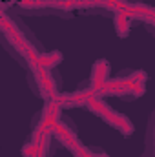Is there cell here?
I'll use <instances>...</instances> for the list:
<instances>
[{
	"instance_id": "obj_1",
	"label": "cell",
	"mask_w": 155,
	"mask_h": 157,
	"mask_svg": "<svg viewBox=\"0 0 155 157\" xmlns=\"http://www.w3.org/2000/svg\"><path fill=\"white\" fill-rule=\"evenodd\" d=\"M110 64L108 60H97L91 70L89 88L95 95H112V97H141L146 90V73L133 71L128 77L108 78Z\"/></svg>"
},
{
	"instance_id": "obj_2",
	"label": "cell",
	"mask_w": 155,
	"mask_h": 157,
	"mask_svg": "<svg viewBox=\"0 0 155 157\" xmlns=\"http://www.w3.org/2000/svg\"><path fill=\"white\" fill-rule=\"evenodd\" d=\"M84 108L89 110L91 113H95L99 119H102V121H104L106 124H110L112 128H115L117 132H120L124 137H130V135L135 132V128H133V124H131L130 119L126 117L124 113L115 112L106 101H102V97L95 95L93 91H91V95L88 97V101L84 102Z\"/></svg>"
},
{
	"instance_id": "obj_3",
	"label": "cell",
	"mask_w": 155,
	"mask_h": 157,
	"mask_svg": "<svg viewBox=\"0 0 155 157\" xmlns=\"http://www.w3.org/2000/svg\"><path fill=\"white\" fill-rule=\"evenodd\" d=\"M24 7H53V9H86V7H104L119 11L128 4L124 0H20Z\"/></svg>"
},
{
	"instance_id": "obj_4",
	"label": "cell",
	"mask_w": 155,
	"mask_h": 157,
	"mask_svg": "<svg viewBox=\"0 0 155 157\" xmlns=\"http://www.w3.org/2000/svg\"><path fill=\"white\" fill-rule=\"evenodd\" d=\"M0 29H2V33H4V37L9 40V44L17 49V53L20 55V57H24L26 60H28V64L31 66V64H35L37 60H39L40 53L35 49V46L29 42V39L18 29V26L4 13L2 15V20H0Z\"/></svg>"
},
{
	"instance_id": "obj_5",
	"label": "cell",
	"mask_w": 155,
	"mask_h": 157,
	"mask_svg": "<svg viewBox=\"0 0 155 157\" xmlns=\"http://www.w3.org/2000/svg\"><path fill=\"white\" fill-rule=\"evenodd\" d=\"M53 137H55L62 146H66L73 157H110L108 154H104V152H95V150L84 146V144L78 141L77 135L71 132V128L66 126L64 122H59V126H57L55 132H53Z\"/></svg>"
},
{
	"instance_id": "obj_6",
	"label": "cell",
	"mask_w": 155,
	"mask_h": 157,
	"mask_svg": "<svg viewBox=\"0 0 155 157\" xmlns=\"http://www.w3.org/2000/svg\"><path fill=\"white\" fill-rule=\"evenodd\" d=\"M31 73H33V78H35V84L39 88L40 95L47 101H55L59 99V93H57V84H55V78L51 77L49 70L42 68L39 64H31L29 66Z\"/></svg>"
},
{
	"instance_id": "obj_7",
	"label": "cell",
	"mask_w": 155,
	"mask_h": 157,
	"mask_svg": "<svg viewBox=\"0 0 155 157\" xmlns=\"http://www.w3.org/2000/svg\"><path fill=\"white\" fill-rule=\"evenodd\" d=\"M131 24H133V17L128 11V6L122 7V9H119L115 13V31L119 37H122V39L128 37V33L131 29Z\"/></svg>"
},
{
	"instance_id": "obj_8",
	"label": "cell",
	"mask_w": 155,
	"mask_h": 157,
	"mask_svg": "<svg viewBox=\"0 0 155 157\" xmlns=\"http://www.w3.org/2000/svg\"><path fill=\"white\" fill-rule=\"evenodd\" d=\"M128 11L131 13L133 20H141V22L155 26V7H152V6H142V4L131 6V4H128Z\"/></svg>"
},
{
	"instance_id": "obj_9",
	"label": "cell",
	"mask_w": 155,
	"mask_h": 157,
	"mask_svg": "<svg viewBox=\"0 0 155 157\" xmlns=\"http://www.w3.org/2000/svg\"><path fill=\"white\" fill-rule=\"evenodd\" d=\"M60 60H62V55H60L59 51H51V53H40L39 60H37L35 64H39V66H42V68H46V70L51 71Z\"/></svg>"
}]
</instances>
